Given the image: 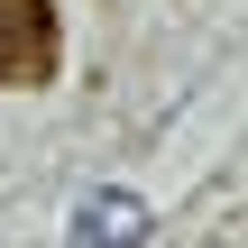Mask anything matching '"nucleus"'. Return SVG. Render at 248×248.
<instances>
[{"mask_svg": "<svg viewBox=\"0 0 248 248\" xmlns=\"http://www.w3.org/2000/svg\"><path fill=\"white\" fill-rule=\"evenodd\" d=\"M64 55L55 0H0V92H37Z\"/></svg>", "mask_w": 248, "mask_h": 248, "instance_id": "f257e3e1", "label": "nucleus"}, {"mask_svg": "<svg viewBox=\"0 0 248 248\" xmlns=\"http://www.w3.org/2000/svg\"><path fill=\"white\" fill-rule=\"evenodd\" d=\"M147 230H156V212L129 184H101L74 202V248H147Z\"/></svg>", "mask_w": 248, "mask_h": 248, "instance_id": "f03ea898", "label": "nucleus"}]
</instances>
